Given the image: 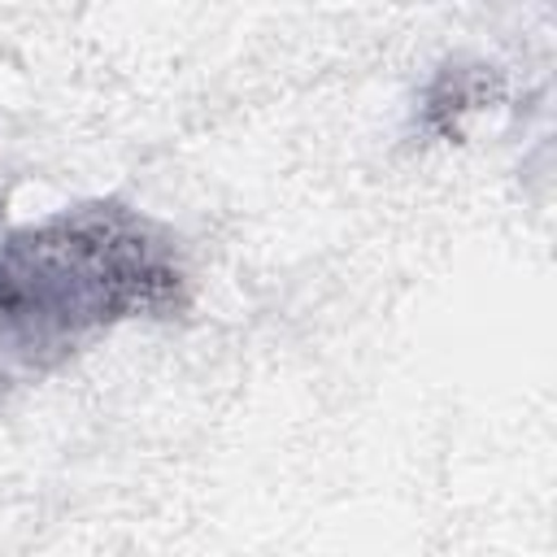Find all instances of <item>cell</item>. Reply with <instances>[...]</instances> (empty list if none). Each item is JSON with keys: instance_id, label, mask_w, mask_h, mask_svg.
<instances>
[{"instance_id": "obj_1", "label": "cell", "mask_w": 557, "mask_h": 557, "mask_svg": "<svg viewBox=\"0 0 557 557\" xmlns=\"http://www.w3.org/2000/svg\"><path fill=\"white\" fill-rule=\"evenodd\" d=\"M178 239L126 200H83L0 244V396L44 383L91 339L187 309Z\"/></svg>"}]
</instances>
